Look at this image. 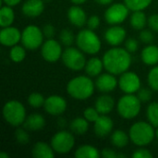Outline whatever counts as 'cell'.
Masks as SVG:
<instances>
[{
  "mask_svg": "<svg viewBox=\"0 0 158 158\" xmlns=\"http://www.w3.org/2000/svg\"><path fill=\"white\" fill-rule=\"evenodd\" d=\"M102 60L107 72L113 75H121L131 67V56L126 48L114 47L105 53Z\"/></svg>",
  "mask_w": 158,
  "mask_h": 158,
  "instance_id": "cell-1",
  "label": "cell"
},
{
  "mask_svg": "<svg viewBox=\"0 0 158 158\" xmlns=\"http://www.w3.org/2000/svg\"><path fill=\"white\" fill-rule=\"evenodd\" d=\"M95 84L87 76H78L67 84L68 94L76 100H86L94 94Z\"/></svg>",
  "mask_w": 158,
  "mask_h": 158,
  "instance_id": "cell-2",
  "label": "cell"
},
{
  "mask_svg": "<svg viewBox=\"0 0 158 158\" xmlns=\"http://www.w3.org/2000/svg\"><path fill=\"white\" fill-rule=\"evenodd\" d=\"M155 127L149 122L138 121L130 129V139L138 146H146L150 144L156 136Z\"/></svg>",
  "mask_w": 158,
  "mask_h": 158,
  "instance_id": "cell-3",
  "label": "cell"
},
{
  "mask_svg": "<svg viewBox=\"0 0 158 158\" xmlns=\"http://www.w3.org/2000/svg\"><path fill=\"white\" fill-rule=\"evenodd\" d=\"M76 44L79 49L89 55L97 54L102 45L99 37L91 29H84L79 31L76 37Z\"/></svg>",
  "mask_w": 158,
  "mask_h": 158,
  "instance_id": "cell-4",
  "label": "cell"
},
{
  "mask_svg": "<svg viewBox=\"0 0 158 158\" xmlns=\"http://www.w3.org/2000/svg\"><path fill=\"white\" fill-rule=\"evenodd\" d=\"M3 117L5 120L13 127H19L26 119V109L24 106L17 101L10 100L3 106Z\"/></svg>",
  "mask_w": 158,
  "mask_h": 158,
  "instance_id": "cell-5",
  "label": "cell"
},
{
  "mask_svg": "<svg viewBox=\"0 0 158 158\" xmlns=\"http://www.w3.org/2000/svg\"><path fill=\"white\" fill-rule=\"evenodd\" d=\"M141 100L133 94H126L118 102L117 109L119 116L125 119L136 118L141 111Z\"/></svg>",
  "mask_w": 158,
  "mask_h": 158,
  "instance_id": "cell-6",
  "label": "cell"
},
{
  "mask_svg": "<svg viewBox=\"0 0 158 158\" xmlns=\"http://www.w3.org/2000/svg\"><path fill=\"white\" fill-rule=\"evenodd\" d=\"M44 36L43 31L39 27L35 25H29L22 31L20 42L26 49L36 50L42 46Z\"/></svg>",
  "mask_w": 158,
  "mask_h": 158,
  "instance_id": "cell-7",
  "label": "cell"
},
{
  "mask_svg": "<svg viewBox=\"0 0 158 158\" xmlns=\"http://www.w3.org/2000/svg\"><path fill=\"white\" fill-rule=\"evenodd\" d=\"M63 64L69 69L74 71H80L84 69L86 65V59L82 51L74 47H68L63 51L62 54Z\"/></svg>",
  "mask_w": 158,
  "mask_h": 158,
  "instance_id": "cell-8",
  "label": "cell"
},
{
  "mask_svg": "<svg viewBox=\"0 0 158 158\" xmlns=\"http://www.w3.org/2000/svg\"><path fill=\"white\" fill-rule=\"evenodd\" d=\"M75 144L73 134L68 131H59L51 139V146L54 151L60 155L69 153Z\"/></svg>",
  "mask_w": 158,
  "mask_h": 158,
  "instance_id": "cell-9",
  "label": "cell"
},
{
  "mask_svg": "<svg viewBox=\"0 0 158 158\" xmlns=\"http://www.w3.org/2000/svg\"><path fill=\"white\" fill-rule=\"evenodd\" d=\"M129 7L125 4H113L105 12V19L110 25L122 23L129 15Z\"/></svg>",
  "mask_w": 158,
  "mask_h": 158,
  "instance_id": "cell-10",
  "label": "cell"
},
{
  "mask_svg": "<svg viewBox=\"0 0 158 158\" xmlns=\"http://www.w3.org/2000/svg\"><path fill=\"white\" fill-rule=\"evenodd\" d=\"M62 54L63 51L60 44L53 38L48 39L42 44L41 55L43 58L49 63L56 62L62 56Z\"/></svg>",
  "mask_w": 158,
  "mask_h": 158,
  "instance_id": "cell-11",
  "label": "cell"
},
{
  "mask_svg": "<svg viewBox=\"0 0 158 158\" xmlns=\"http://www.w3.org/2000/svg\"><path fill=\"white\" fill-rule=\"evenodd\" d=\"M118 86L125 94H134L141 89L140 77L132 71H126L121 74Z\"/></svg>",
  "mask_w": 158,
  "mask_h": 158,
  "instance_id": "cell-12",
  "label": "cell"
},
{
  "mask_svg": "<svg viewBox=\"0 0 158 158\" xmlns=\"http://www.w3.org/2000/svg\"><path fill=\"white\" fill-rule=\"evenodd\" d=\"M44 110L52 116H59L67 109V101L59 95H50L45 98L44 104Z\"/></svg>",
  "mask_w": 158,
  "mask_h": 158,
  "instance_id": "cell-13",
  "label": "cell"
},
{
  "mask_svg": "<svg viewBox=\"0 0 158 158\" xmlns=\"http://www.w3.org/2000/svg\"><path fill=\"white\" fill-rule=\"evenodd\" d=\"M21 40V32L19 29L8 26L0 31V44L4 46L12 47Z\"/></svg>",
  "mask_w": 158,
  "mask_h": 158,
  "instance_id": "cell-14",
  "label": "cell"
},
{
  "mask_svg": "<svg viewBox=\"0 0 158 158\" xmlns=\"http://www.w3.org/2000/svg\"><path fill=\"white\" fill-rule=\"evenodd\" d=\"M127 35L126 30L118 25L109 27L105 32V39L106 43L113 46H118L125 40Z\"/></svg>",
  "mask_w": 158,
  "mask_h": 158,
  "instance_id": "cell-15",
  "label": "cell"
},
{
  "mask_svg": "<svg viewBox=\"0 0 158 158\" xmlns=\"http://www.w3.org/2000/svg\"><path fill=\"white\" fill-rule=\"evenodd\" d=\"M113 120L106 115L100 116L95 122H94V131L99 138H104L109 135L113 130Z\"/></svg>",
  "mask_w": 158,
  "mask_h": 158,
  "instance_id": "cell-16",
  "label": "cell"
},
{
  "mask_svg": "<svg viewBox=\"0 0 158 158\" xmlns=\"http://www.w3.org/2000/svg\"><path fill=\"white\" fill-rule=\"evenodd\" d=\"M95 86L101 93H110L118 86V80L111 73H104L97 77Z\"/></svg>",
  "mask_w": 158,
  "mask_h": 158,
  "instance_id": "cell-17",
  "label": "cell"
},
{
  "mask_svg": "<svg viewBox=\"0 0 158 158\" xmlns=\"http://www.w3.org/2000/svg\"><path fill=\"white\" fill-rule=\"evenodd\" d=\"M68 19L71 24L76 27H83L87 23V15L79 5L72 6L68 10Z\"/></svg>",
  "mask_w": 158,
  "mask_h": 158,
  "instance_id": "cell-18",
  "label": "cell"
},
{
  "mask_svg": "<svg viewBox=\"0 0 158 158\" xmlns=\"http://www.w3.org/2000/svg\"><path fill=\"white\" fill-rule=\"evenodd\" d=\"M44 0H27L21 7L22 13L29 18L40 16L44 10Z\"/></svg>",
  "mask_w": 158,
  "mask_h": 158,
  "instance_id": "cell-19",
  "label": "cell"
},
{
  "mask_svg": "<svg viewBox=\"0 0 158 158\" xmlns=\"http://www.w3.org/2000/svg\"><path fill=\"white\" fill-rule=\"evenodd\" d=\"M115 106V100L112 96L108 94H104L99 96L94 104V107L102 115H106L110 113Z\"/></svg>",
  "mask_w": 158,
  "mask_h": 158,
  "instance_id": "cell-20",
  "label": "cell"
},
{
  "mask_svg": "<svg viewBox=\"0 0 158 158\" xmlns=\"http://www.w3.org/2000/svg\"><path fill=\"white\" fill-rule=\"evenodd\" d=\"M23 124L26 130L31 131H41L45 126V119L42 115L33 113L26 118Z\"/></svg>",
  "mask_w": 158,
  "mask_h": 158,
  "instance_id": "cell-21",
  "label": "cell"
},
{
  "mask_svg": "<svg viewBox=\"0 0 158 158\" xmlns=\"http://www.w3.org/2000/svg\"><path fill=\"white\" fill-rule=\"evenodd\" d=\"M54 149L51 145L44 142H37L31 150V155L34 158H53L55 156Z\"/></svg>",
  "mask_w": 158,
  "mask_h": 158,
  "instance_id": "cell-22",
  "label": "cell"
},
{
  "mask_svg": "<svg viewBox=\"0 0 158 158\" xmlns=\"http://www.w3.org/2000/svg\"><path fill=\"white\" fill-rule=\"evenodd\" d=\"M142 60L145 65L155 66L158 63V46L150 44L142 51Z\"/></svg>",
  "mask_w": 158,
  "mask_h": 158,
  "instance_id": "cell-23",
  "label": "cell"
},
{
  "mask_svg": "<svg viewBox=\"0 0 158 158\" xmlns=\"http://www.w3.org/2000/svg\"><path fill=\"white\" fill-rule=\"evenodd\" d=\"M103 68H104L103 60H101L98 57H92L86 62L84 69L89 77H97L102 72Z\"/></svg>",
  "mask_w": 158,
  "mask_h": 158,
  "instance_id": "cell-24",
  "label": "cell"
},
{
  "mask_svg": "<svg viewBox=\"0 0 158 158\" xmlns=\"http://www.w3.org/2000/svg\"><path fill=\"white\" fill-rule=\"evenodd\" d=\"M74 156L77 158H99L101 156V153L97 148L86 144L80 146L76 150Z\"/></svg>",
  "mask_w": 158,
  "mask_h": 158,
  "instance_id": "cell-25",
  "label": "cell"
},
{
  "mask_svg": "<svg viewBox=\"0 0 158 158\" xmlns=\"http://www.w3.org/2000/svg\"><path fill=\"white\" fill-rule=\"evenodd\" d=\"M15 19L14 10L10 6H4L0 9V26L2 28L10 26Z\"/></svg>",
  "mask_w": 158,
  "mask_h": 158,
  "instance_id": "cell-26",
  "label": "cell"
},
{
  "mask_svg": "<svg viewBox=\"0 0 158 158\" xmlns=\"http://www.w3.org/2000/svg\"><path fill=\"white\" fill-rule=\"evenodd\" d=\"M70 131L78 135H82L87 132L89 128V121L85 118H76L71 120L69 124Z\"/></svg>",
  "mask_w": 158,
  "mask_h": 158,
  "instance_id": "cell-27",
  "label": "cell"
},
{
  "mask_svg": "<svg viewBox=\"0 0 158 158\" xmlns=\"http://www.w3.org/2000/svg\"><path fill=\"white\" fill-rule=\"evenodd\" d=\"M147 22L148 20H147L146 15L142 10L133 11L132 15L131 16L130 23L131 27L134 28L135 30H143L146 26Z\"/></svg>",
  "mask_w": 158,
  "mask_h": 158,
  "instance_id": "cell-28",
  "label": "cell"
},
{
  "mask_svg": "<svg viewBox=\"0 0 158 158\" xmlns=\"http://www.w3.org/2000/svg\"><path fill=\"white\" fill-rule=\"evenodd\" d=\"M130 140V135L121 130L115 131L111 135V143L114 146L118 148H123L128 145Z\"/></svg>",
  "mask_w": 158,
  "mask_h": 158,
  "instance_id": "cell-29",
  "label": "cell"
},
{
  "mask_svg": "<svg viewBox=\"0 0 158 158\" xmlns=\"http://www.w3.org/2000/svg\"><path fill=\"white\" fill-rule=\"evenodd\" d=\"M146 117L148 118V121L155 127H158V103L153 102L151 103L147 109H146Z\"/></svg>",
  "mask_w": 158,
  "mask_h": 158,
  "instance_id": "cell-30",
  "label": "cell"
},
{
  "mask_svg": "<svg viewBox=\"0 0 158 158\" xmlns=\"http://www.w3.org/2000/svg\"><path fill=\"white\" fill-rule=\"evenodd\" d=\"M153 0H124V4L130 10L139 11L143 10L150 6Z\"/></svg>",
  "mask_w": 158,
  "mask_h": 158,
  "instance_id": "cell-31",
  "label": "cell"
},
{
  "mask_svg": "<svg viewBox=\"0 0 158 158\" xmlns=\"http://www.w3.org/2000/svg\"><path fill=\"white\" fill-rule=\"evenodd\" d=\"M26 56V52H25V48L24 46H20V45H14L11 47L10 51H9V57L10 59L15 62V63H19L22 62L24 60Z\"/></svg>",
  "mask_w": 158,
  "mask_h": 158,
  "instance_id": "cell-32",
  "label": "cell"
},
{
  "mask_svg": "<svg viewBox=\"0 0 158 158\" xmlns=\"http://www.w3.org/2000/svg\"><path fill=\"white\" fill-rule=\"evenodd\" d=\"M44 97L40 93H32L28 97V104L33 108H39L44 104Z\"/></svg>",
  "mask_w": 158,
  "mask_h": 158,
  "instance_id": "cell-33",
  "label": "cell"
},
{
  "mask_svg": "<svg viewBox=\"0 0 158 158\" xmlns=\"http://www.w3.org/2000/svg\"><path fill=\"white\" fill-rule=\"evenodd\" d=\"M59 39H60V42L62 43V44L69 47V46L72 45V44L74 43V34H73L72 31H70L69 29H64L60 31Z\"/></svg>",
  "mask_w": 158,
  "mask_h": 158,
  "instance_id": "cell-34",
  "label": "cell"
},
{
  "mask_svg": "<svg viewBox=\"0 0 158 158\" xmlns=\"http://www.w3.org/2000/svg\"><path fill=\"white\" fill-rule=\"evenodd\" d=\"M147 81L152 90L158 92V66H156L149 71Z\"/></svg>",
  "mask_w": 158,
  "mask_h": 158,
  "instance_id": "cell-35",
  "label": "cell"
},
{
  "mask_svg": "<svg viewBox=\"0 0 158 158\" xmlns=\"http://www.w3.org/2000/svg\"><path fill=\"white\" fill-rule=\"evenodd\" d=\"M14 134H15V138L17 142L22 145H25L30 142V136L24 129H21V128L17 129Z\"/></svg>",
  "mask_w": 158,
  "mask_h": 158,
  "instance_id": "cell-36",
  "label": "cell"
},
{
  "mask_svg": "<svg viewBox=\"0 0 158 158\" xmlns=\"http://www.w3.org/2000/svg\"><path fill=\"white\" fill-rule=\"evenodd\" d=\"M100 113L97 111V109L95 107H87L84 112H83V116L84 118L89 121V122H95L97 120V118L100 117L99 115Z\"/></svg>",
  "mask_w": 158,
  "mask_h": 158,
  "instance_id": "cell-37",
  "label": "cell"
},
{
  "mask_svg": "<svg viewBox=\"0 0 158 158\" xmlns=\"http://www.w3.org/2000/svg\"><path fill=\"white\" fill-rule=\"evenodd\" d=\"M137 96L141 100V102L146 103L152 99V92L147 88H141L137 92Z\"/></svg>",
  "mask_w": 158,
  "mask_h": 158,
  "instance_id": "cell-38",
  "label": "cell"
},
{
  "mask_svg": "<svg viewBox=\"0 0 158 158\" xmlns=\"http://www.w3.org/2000/svg\"><path fill=\"white\" fill-rule=\"evenodd\" d=\"M139 38L140 40L144 43V44H151L153 41H154V34L151 31H148V30H143L141 32H140V35H139Z\"/></svg>",
  "mask_w": 158,
  "mask_h": 158,
  "instance_id": "cell-39",
  "label": "cell"
},
{
  "mask_svg": "<svg viewBox=\"0 0 158 158\" xmlns=\"http://www.w3.org/2000/svg\"><path fill=\"white\" fill-rule=\"evenodd\" d=\"M100 23H101V20H100V18L96 15H93L91 16L88 20H87V25H88V28L91 29V30H96L99 26H100Z\"/></svg>",
  "mask_w": 158,
  "mask_h": 158,
  "instance_id": "cell-40",
  "label": "cell"
},
{
  "mask_svg": "<svg viewBox=\"0 0 158 158\" xmlns=\"http://www.w3.org/2000/svg\"><path fill=\"white\" fill-rule=\"evenodd\" d=\"M125 48L130 52V53H134L138 50L139 48V44L138 41L133 39V38H130L126 41L125 44Z\"/></svg>",
  "mask_w": 158,
  "mask_h": 158,
  "instance_id": "cell-41",
  "label": "cell"
},
{
  "mask_svg": "<svg viewBox=\"0 0 158 158\" xmlns=\"http://www.w3.org/2000/svg\"><path fill=\"white\" fill-rule=\"evenodd\" d=\"M42 31H43L44 35L46 38H48V39L53 38L54 35H55V33H56V29H55V27H54L52 24H49V23H48V24H45V25L43 27Z\"/></svg>",
  "mask_w": 158,
  "mask_h": 158,
  "instance_id": "cell-42",
  "label": "cell"
},
{
  "mask_svg": "<svg viewBox=\"0 0 158 158\" xmlns=\"http://www.w3.org/2000/svg\"><path fill=\"white\" fill-rule=\"evenodd\" d=\"M131 156L133 158H153V154L146 149L141 148L139 150H136Z\"/></svg>",
  "mask_w": 158,
  "mask_h": 158,
  "instance_id": "cell-43",
  "label": "cell"
},
{
  "mask_svg": "<svg viewBox=\"0 0 158 158\" xmlns=\"http://www.w3.org/2000/svg\"><path fill=\"white\" fill-rule=\"evenodd\" d=\"M148 25L154 31H158V14H154L149 17Z\"/></svg>",
  "mask_w": 158,
  "mask_h": 158,
  "instance_id": "cell-44",
  "label": "cell"
},
{
  "mask_svg": "<svg viewBox=\"0 0 158 158\" xmlns=\"http://www.w3.org/2000/svg\"><path fill=\"white\" fill-rule=\"evenodd\" d=\"M101 156L105 158H117L118 157V154L110 148H105L101 152Z\"/></svg>",
  "mask_w": 158,
  "mask_h": 158,
  "instance_id": "cell-45",
  "label": "cell"
},
{
  "mask_svg": "<svg viewBox=\"0 0 158 158\" xmlns=\"http://www.w3.org/2000/svg\"><path fill=\"white\" fill-rule=\"evenodd\" d=\"M22 0H3V2L7 5V6H17L18 4H19Z\"/></svg>",
  "mask_w": 158,
  "mask_h": 158,
  "instance_id": "cell-46",
  "label": "cell"
},
{
  "mask_svg": "<svg viewBox=\"0 0 158 158\" xmlns=\"http://www.w3.org/2000/svg\"><path fill=\"white\" fill-rule=\"evenodd\" d=\"M96 3H98L99 5H102V6H106V5H109L113 2V0H94Z\"/></svg>",
  "mask_w": 158,
  "mask_h": 158,
  "instance_id": "cell-47",
  "label": "cell"
},
{
  "mask_svg": "<svg viewBox=\"0 0 158 158\" xmlns=\"http://www.w3.org/2000/svg\"><path fill=\"white\" fill-rule=\"evenodd\" d=\"M72 3H74L75 5H81L83 3H85L87 0H70Z\"/></svg>",
  "mask_w": 158,
  "mask_h": 158,
  "instance_id": "cell-48",
  "label": "cell"
},
{
  "mask_svg": "<svg viewBox=\"0 0 158 158\" xmlns=\"http://www.w3.org/2000/svg\"><path fill=\"white\" fill-rule=\"evenodd\" d=\"M9 157V156L6 154V153H5V152H1L0 153V158H8Z\"/></svg>",
  "mask_w": 158,
  "mask_h": 158,
  "instance_id": "cell-49",
  "label": "cell"
},
{
  "mask_svg": "<svg viewBox=\"0 0 158 158\" xmlns=\"http://www.w3.org/2000/svg\"><path fill=\"white\" fill-rule=\"evenodd\" d=\"M156 137L157 138V140H158V127H157V129H156Z\"/></svg>",
  "mask_w": 158,
  "mask_h": 158,
  "instance_id": "cell-50",
  "label": "cell"
},
{
  "mask_svg": "<svg viewBox=\"0 0 158 158\" xmlns=\"http://www.w3.org/2000/svg\"><path fill=\"white\" fill-rule=\"evenodd\" d=\"M44 1H51V0H44Z\"/></svg>",
  "mask_w": 158,
  "mask_h": 158,
  "instance_id": "cell-51",
  "label": "cell"
}]
</instances>
